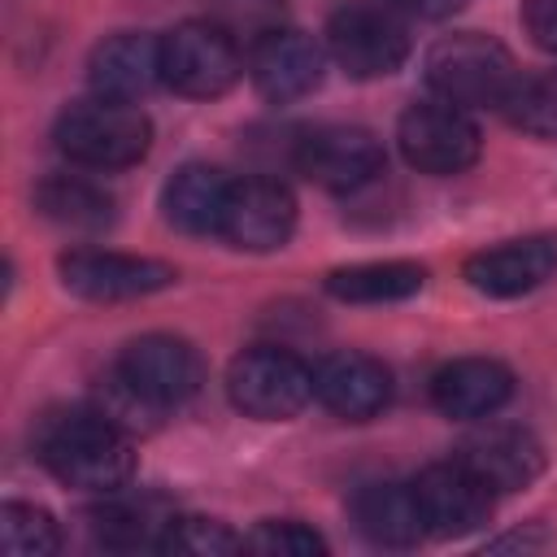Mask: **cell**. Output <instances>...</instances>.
Masks as SVG:
<instances>
[{"label": "cell", "mask_w": 557, "mask_h": 557, "mask_svg": "<svg viewBox=\"0 0 557 557\" xmlns=\"http://www.w3.org/2000/svg\"><path fill=\"white\" fill-rule=\"evenodd\" d=\"M461 274L483 296H500V300L527 296L557 274V239L553 235H527V239L492 244V248L466 257Z\"/></svg>", "instance_id": "15"}, {"label": "cell", "mask_w": 557, "mask_h": 557, "mask_svg": "<svg viewBox=\"0 0 557 557\" xmlns=\"http://www.w3.org/2000/svg\"><path fill=\"white\" fill-rule=\"evenodd\" d=\"M113 374L135 392L144 396L148 405L157 409H170V405H183L200 392L205 383V361L200 352L178 339V335H139L122 348Z\"/></svg>", "instance_id": "8"}, {"label": "cell", "mask_w": 557, "mask_h": 557, "mask_svg": "<svg viewBox=\"0 0 557 557\" xmlns=\"http://www.w3.org/2000/svg\"><path fill=\"white\" fill-rule=\"evenodd\" d=\"M244 548L261 557H313L326 553V540L296 518H265L244 535Z\"/></svg>", "instance_id": "27"}, {"label": "cell", "mask_w": 557, "mask_h": 557, "mask_svg": "<svg viewBox=\"0 0 557 557\" xmlns=\"http://www.w3.org/2000/svg\"><path fill=\"white\" fill-rule=\"evenodd\" d=\"M313 400H322L335 418L370 422L392 400V374L370 352H335L313 366Z\"/></svg>", "instance_id": "16"}, {"label": "cell", "mask_w": 557, "mask_h": 557, "mask_svg": "<svg viewBox=\"0 0 557 557\" xmlns=\"http://www.w3.org/2000/svg\"><path fill=\"white\" fill-rule=\"evenodd\" d=\"M87 83L96 96L139 104L157 83H165L161 78V39H152L144 30H117L109 39H100L87 61Z\"/></svg>", "instance_id": "17"}, {"label": "cell", "mask_w": 557, "mask_h": 557, "mask_svg": "<svg viewBox=\"0 0 557 557\" xmlns=\"http://www.w3.org/2000/svg\"><path fill=\"white\" fill-rule=\"evenodd\" d=\"M322 74H326V52L292 26H278L257 44H248V78L270 104H287L318 91Z\"/></svg>", "instance_id": "14"}, {"label": "cell", "mask_w": 557, "mask_h": 557, "mask_svg": "<svg viewBox=\"0 0 557 557\" xmlns=\"http://www.w3.org/2000/svg\"><path fill=\"white\" fill-rule=\"evenodd\" d=\"M296 231V196L278 178H239L226 191L218 235L244 252H274Z\"/></svg>", "instance_id": "12"}, {"label": "cell", "mask_w": 557, "mask_h": 557, "mask_svg": "<svg viewBox=\"0 0 557 557\" xmlns=\"http://www.w3.org/2000/svg\"><path fill=\"white\" fill-rule=\"evenodd\" d=\"M61 283L96 305H117V300H144L152 292H165L178 270L157 261V257H135V252H104V248H74L57 261Z\"/></svg>", "instance_id": "9"}, {"label": "cell", "mask_w": 557, "mask_h": 557, "mask_svg": "<svg viewBox=\"0 0 557 557\" xmlns=\"http://www.w3.org/2000/svg\"><path fill=\"white\" fill-rule=\"evenodd\" d=\"M509 396H513V374L492 357H457L440 366L431 379V405L457 422L492 418Z\"/></svg>", "instance_id": "18"}, {"label": "cell", "mask_w": 557, "mask_h": 557, "mask_svg": "<svg viewBox=\"0 0 557 557\" xmlns=\"http://www.w3.org/2000/svg\"><path fill=\"white\" fill-rule=\"evenodd\" d=\"M152 144V122L131 100L91 96L70 104L57 117V148L87 170H122L135 165Z\"/></svg>", "instance_id": "3"}, {"label": "cell", "mask_w": 557, "mask_h": 557, "mask_svg": "<svg viewBox=\"0 0 557 557\" xmlns=\"http://www.w3.org/2000/svg\"><path fill=\"white\" fill-rule=\"evenodd\" d=\"M387 4L409 13V17H422V22H444L461 9V0H387Z\"/></svg>", "instance_id": "30"}, {"label": "cell", "mask_w": 557, "mask_h": 557, "mask_svg": "<svg viewBox=\"0 0 557 557\" xmlns=\"http://www.w3.org/2000/svg\"><path fill=\"white\" fill-rule=\"evenodd\" d=\"M396 144H400V157L431 178L470 170L483 148L470 109L448 100H413L396 122Z\"/></svg>", "instance_id": "6"}, {"label": "cell", "mask_w": 557, "mask_h": 557, "mask_svg": "<svg viewBox=\"0 0 557 557\" xmlns=\"http://www.w3.org/2000/svg\"><path fill=\"white\" fill-rule=\"evenodd\" d=\"M244 74L239 39L222 30L213 17L183 22L161 39V78L187 100H213L231 91Z\"/></svg>", "instance_id": "5"}, {"label": "cell", "mask_w": 557, "mask_h": 557, "mask_svg": "<svg viewBox=\"0 0 557 557\" xmlns=\"http://www.w3.org/2000/svg\"><path fill=\"white\" fill-rule=\"evenodd\" d=\"M226 396L257 422H287L313 400V366L274 344L244 348L226 366Z\"/></svg>", "instance_id": "4"}, {"label": "cell", "mask_w": 557, "mask_h": 557, "mask_svg": "<svg viewBox=\"0 0 557 557\" xmlns=\"http://www.w3.org/2000/svg\"><path fill=\"white\" fill-rule=\"evenodd\" d=\"M213 22L222 30H231L235 39L257 44L261 35L283 26V0H218L213 4Z\"/></svg>", "instance_id": "28"}, {"label": "cell", "mask_w": 557, "mask_h": 557, "mask_svg": "<svg viewBox=\"0 0 557 557\" xmlns=\"http://www.w3.org/2000/svg\"><path fill=\"white\" fill-rule=\"evenodd\" d=\"M509 122L535 139H557V70L531 74L513 87L509 104H505Z\"/></svg>", "instance_id": "25"}, {"label": "cell", "mask_w": 557, "mask_h": 557, "mask_svg": "<svg viewBox=\"0 0 557 557\" xmlns=\"http://www.w3.org/2000/svg\"><path fill=\"white\" fill-rule=\"evenodd\" d=\"M426 283V265L418 261H361V265H339L326 274V292L348 305H387V300H409Z\"/></svg>", "instance_id": "21"}, {"label": "cell", "mask_w": 557, "mask_h": 557, "mask_svg": "<svg viewBox=\"0 0 557 557\" xmlns=\"http://www.w3.org/2000/svg\"><path fill=\"white\" fill-rule=\"evenodd\" d=\"M296 170L326 191H357L383 174V144L366 126H313L296 139Z\"/></svg>", "instance_id": "10"}, {"label": "cell", "mask_w": 557, "mask_h": 557, "mask_svg": "<svg viewBox=\"0 0 557 557\" xmlns=\"http://www.w3.org/2000/svg\"><path fill=\"white\" fill-rule=\"evenodd\" d=\"M39 461L78 492L113 496L135 474V444L131 431H122L100 409H61L48 413L35 431Z\"/></svg>", "instance_id": "1"}, {"label": "cell", "mask_w": 557, "mask_h": 557, "mask_svg": "<svg viewBox=\"0 0 557 557\" xmlns=\"http://www.w3.org/2000/svg\"><path fill=\"white\" fill-rule=\"evenodd\" d=\"M426 83L440 100L461 104V109H505L513 87L522 83L518 61L509 57L505 44L461 30L444 35L426 52Z\"/></svg>", "instance_id": "2"}, {"label": "cell", "mask_w": 557, "mask_h": 557, "mask_svg": "<svg viewBox=\"0 0 557 557\" xmlns=\"http://www.w3.org/2000/svg\"><path fill=\"white\" fill-rule=\"evenodd\" d=\"M522 26L544 52L557 57V0H522Z\"/></svg>", "instance_id": "29"}, {"label": "cell", "mask_w": 557, "mask_h": 557, "mask_svg": "<svg viewBox=\"0 0 557 557\" xmlns=\"http://www.w3.org/2000/svg\"><path fill=\"white\" fill-rule=\"evenodd\" d=\"M239 548H244V535H235L218 518H170L161 535V553H183V557H222Z\"/></svg>", "instance_id": "26"}, {"label": "cell", "mask_w": 557, "mask_h": 557, "mask_svg": "<svg viewBox=\"0 0 557 557\" xmlns=\"http://www.w3.org/2000/svg\"><path fill=\"white\" fill-rule=\"evenodd\" d=\"M409 487H413V500H418V513H422L426 535H440V540H457V535L479 531L487 522L492 496H496L457 457L422 466Z\"/></svg>", "instance_id": "11"}, {"label": "cell", "mask_w": 557, "mask_h": 557, "mask_svg": "<svg viewBox=\"0 0 557 557\" xmlns=\"http://www.w3.org/2000/svg\"><path fill=\"white\" fill-rule=\"evenodd\" d=\"M35 209L65 231H104L113 222V196L78 174H52L35 187Z\"/></svg>", "instance_id": "22"}, {"label": "cell", "mask_w": 557, "mask_h": 557, "mask_svg": "<svg viewBox=\"0 0 557 557\" xmlns=\"http://www.w3.org/2000/svg\"><path fill=\"white\" fill-rule=\"evenodd\" d=\"M0 548L9 557H48V553L61 548V531H57L48 509L4 500V509H0Z\"/></svg>", "instance_id": "24"}, {"label": "cell", "mask_w": 557, "mask_h": 557, "mask_svg": "<svg viewBox=\"0 0 557 557\" xmlns=\"http://www.w3.org/2000/svg\"><path fill=\"white\" fill-rule=\"evenodd\" d=\"M226 191H231V178L222 170H213L205 161H187L170 174V183L161 191V209L187 235H218Z\"/></svg>", "instance_id": "20"}, {"label": "cell", "mask_w": 557, "mask_h": 557, "mask_svg": "<svg viewBox=\"0 0 557 557\" xmlns=\"http://www.w3.org/2000/svg\"><path fill=\"white\" fill-rule=\"evenodd\" d=\"M87 527L109 548H161L170 518L144 500L139 505L135 500H104V505L87 509Z\"/></svg>", "instance_id": "23"}, {"label": "cell", "mask_w": 557, "mask_h": 557, "mask_svg": "<svg viewBox=\"0 0 557 557\" xmlns=\"http://www.w3.org/2000/svg\"><path fill=\"white\" fill-rule=\"evenodd\" d=\"M453 457L470 474H479L492 492H522L544 474V444L527 426H509V422L474 426Z\"/></svg>", "instance_id": "13"}, {"label": "cell", "mask_w": 557, "mask_h": 557, "mask_svg": "<svg viewBox=\"0 0 557 557\" xmlns=\"http://www.w3.org/2000/svg\"><path fill=\"white\" fill-rule=\"evenodd\" d=\"M326 52L348 78H387L409 61V30L387 9L348 4L326 26Z\"/></svg>", "instance_id": "7"}, {"label": "cell", "mask_w": 557, "mask_h": 557, "mask_svg": "<svg viewBox=\"0 0 557 557\" xmlns=\"http://www.w3.org/2000/svg\"><path fill=\"white\" fill-rule=\"evenodd\" d=\"M357 531L379 548H409L426 535L409 483H361L348 500Z\"/></svg>", "instance_id": "19"}]
</instances>
